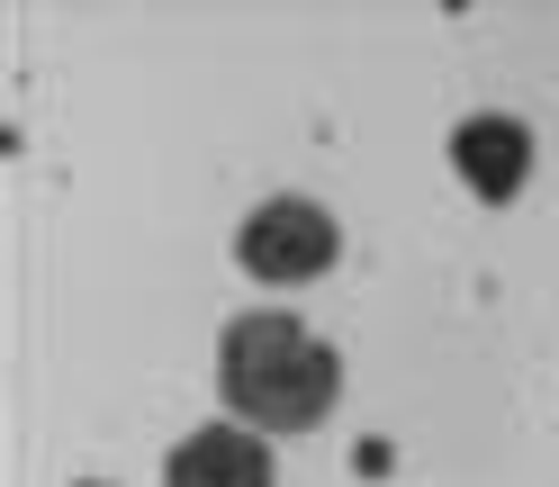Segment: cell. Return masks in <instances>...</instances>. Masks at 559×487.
<instances>
[{
    "instance_id": "6da1fadb",
    "label": "cell",
    "mask_w": 559,
    "mask_h": 487,
    "mask_svg": "<svg viewBox=\"0 0 559 487\" xmlns=\"http://www.w3.org/2000/svg\"><path fill=\"white\" fill-rule=\"evenodd\" d=\"M217 389H226V415L253 433H307L325 425L334 397H343V361L325 334H307L298 317L280 307H253L217 334Z\"/></svg>"
},
{
    "instance_id": "7a4b0ae2",
    "label": "cell",
    "mask_w": 559,
    "mask_h": 487,
    "mask_svg": "<svg viewBox=\"0 0 559 487\" xmlns=\"http://www.w3.org/2000/svg\"><path fill=\"white\" fill-rule=\"evenodd\" d=\"M334 253H343L334 217H325L317 199H298V190L262 199L253 217L235 226V262L253 271V281H271V289H289V281H317V271H334Z\"/></svg>"
},
{
    "instance_id": "3957f363",
    "label": "cell",
    "mask_w": 559,
    "mask_h": 487,
    "mask_svg": "<svg viewBox=\"0 0 559 487\" xmlns=\"http://www.w3.org/2000/svg\"><path fill=\"white\" fill-rule=\"evenodd\" d=\"M163 487H271V442L253 425H199L171 442V461H163Z\"/></svg>"
},
{
    "instance_id": "277c9868",
    "label": "cell",
    "mask_w": 559,
    "mask_h": 487,
    "mask_svg": "<svg viewBox=\"0 0 559 487\" xmlns=\"http://www.w3.org/2000/svg\"><path fill=\"white\" fill-rule=\"evenodd\" d=\"M451 171H461L478 199H514L523 171H533V135H523V118H497V109L461 118V127H451Z\"/></svg>"
}]
</instances>
